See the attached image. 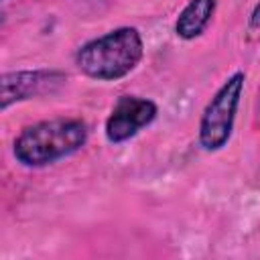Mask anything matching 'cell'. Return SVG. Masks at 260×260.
I'll list each match as a JSON object with an SVG mask.
<instances>
[{"label":"cell","instance_id":"6da1fadb","mask_svg":"<svg viewBox=\"0 0 260 260\" xmlns=\"http://www.w3.org/2000/svg\"><path fill=\"white\" fill-rule=\"evenodd\" d=\"M142 53L144 43L138 28L120 26L81 45L75 53V65L89 79L116 81L136 69Z\"/></svg>","mask_w":260,"mask_h":260},{"label":"cell","instance_id":"7a4b0ae2","mask_svg":"<svg viewBox=\"0 0 260 260\" xmlns=\"http://www.w3.org/2000/svg\"><path fill=\"white\" fill-rule=\"evenodd\" d=\"M87 142V126L77 118H55L26 126L14 140V158L24 167H47Z\"/></svg>","mask_w":260,"mask_h":260},{"label":"cell","instance_id":"3957f363","mask_svg":"<svg viewBox=\"0 0 260 260\" xmlns=\"http://www.w3.org/2000/svg\"><path fill=\"white\" fill-rule=\"evenodd\" d=\"M244 81H246L244 71H236L223 81V85L207 102L199 122V144L203 150L215 152L223 148L232 138L238 106L244 91Z\"/></svg>","mask_w":260,"mask_h":260},{"label":"cell","instance_id":"277c9868","mask_svg":"<svg viewBox=\"0 0 260 260\" xmlns=\"http://www.w3.org/2000/svg\"><path fill=\"white\" fill-rule=\"evenodd\" d=\"M65 81L67 75L55 69H22L4 73L0 79V106L2 110H6L14 102H24L30 98L53 93Z\"/></svg>","mask_w":260,"mask_h":260},{"label":"cell","instance_id":"5b68a950","mask_svg":"<svg viewBox=\"0 0 260 260\" xmlns=\"http://www.w3.org/2000/svg\"><path fill=\"white\" fill-rule=\"evenodd\" d=\"M156 104L140 95H120L106 120V138L114 144L136 136L156 118Z\"/></svg>","mask_w":260,"mask_h":260},{"label":"cell","instance_id":"8992f818","mask_svg":"<svg viewBox=\"0 0 260 260\" xmlns=\"http://www.w3.org/2000/svg\"><path fill=\"white\" fill-rule=\"evenodd\" d=\"M213 12H215V0H189L187 6L177 16L175 22L177 37L185 41L199 37L207 28Z\"/></svg>","mask_w":260,"mask_h":260},{"label":"cell","instance_id":"52a82bcc","mask_svg":"<svg viewBox=\"0 0 260 260\" xmlns=\"http://www.w3.org/2000/svg\"><path fill=\"white\" fill-rule=\"evenodd\" d=\"M250 26H260V2L256 4V8L252 10V16H250Z\"/></svg>","mask_w":260,"mask_h":260}]
</instances>
